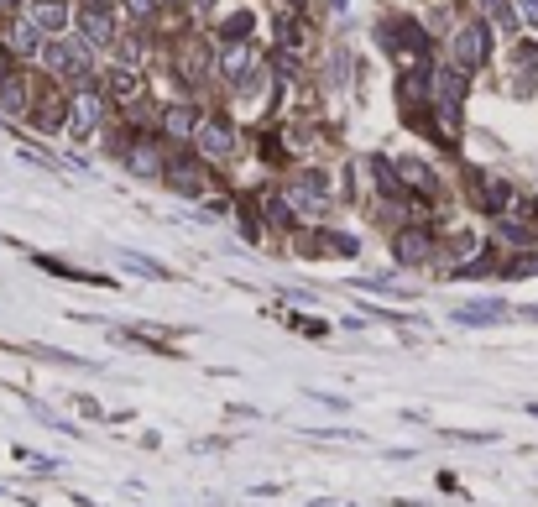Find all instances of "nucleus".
Returning <instances> with one entry per match:
<instances>
[{
    "mask_svg": "<svg viewBox=\"0 0 538 507\" xmlns=\"http://www.w3.org/2000/svg\"><path fill=\"white\" fill-rule=\"evenodd\" d=\"M126 267H136L142 278H168V267H157V262H147V257H131V251H126Z\"/></svg>",
    "mask_w": 538,
    "mask_h": 507,
    "instance_id": "nucleus-21",
    "label": "nucleus"
},
{
    "mask_svg": "<svg viewBox=\"0 0 538 507\" xmlns=\"http://www.w3.org/2000/svg\"><path fill=\"white\" fill-rule=\"evenodd\" d=\"M507 314V304H497V298H491V304H465V309H455V319H465V325H491V319H502Z\"/></svg>",
    "mask_w": 538,
    "mask_h": 507,
    "instance_id": "nucleus-16",
    "label": "nucleus"
},
{
    "mask_svg": "<svg viewBox=\"0 0 538 507\" xmlns=\"http://www.w3.org/2000/svg\"><path fill=\"white\" fill-rule=\"evenodd\" d=\"M79 32H84V48H110L115 42V16L100 6H84L79 11Z\"/></svg>",
    "mask_w": 538,
    "mask_h": 507,
    "instance_id": "nucleus-6",
    "label": "nucleus"
},
{
    "mask_svg": "<svg viewBox=\"0 0 538 507\" xmlns=\"http://www.w3.org/2000/svg\"><path fill=\"white\" fill-rule=\"evenodd\" d=\"M168 173V183L178 194H189V199H199L204 194V168H194V163H173V168H162Z\"/></svg>",
    "mask_w": 538,
    "mask_h": 507,
    "instance_id": "nucleus-11",
    "label": "nucleus"
},
{
    "mask_svg": "<svg viewBox=\"0 0 538 507\" xmlns=\"http://www.w3.org/2000/svg\"><path fill=\"white\" fill-rule=\"evenodd\" d=\"M162 131H168V136H194V131H199V110H194V105L162 110Z\"/></svg>",
    "mask_w": 538,
    "mask_h": 507,
    "instance_id": "nucleus-13",
    "label": "nucleus"
},
{
    "mask_svg": "<svg viewBox=\"0 0 538 507\" xmlns=\"http://www.w3.org/2000/svg\"><path fill=\"white\" fill-rule=\"evenodd\" d=\"M486 53H491V37H486L481 21H471V27L455 32V63H460V74H465V68H481Z\"/></svg>",
    "mask_w": 538,
    "mask_h": 507,
    "instance_id": "nucleus-3",
    "label": "nucleus"
},
{
    "mask_svg": "<svg viewBox=\"0 0 538 507\" xmlns=\"http://www.w3.org/2000/svg\"><path fill=\"white\" fill-rule=\"evenodd\" d=\"M105 95H115V100H136V95H142L136 68H110V74H105Z\"/></svg>",
    "mask_w": 538,
    "mask_h": 507,
    "instance_id": "nucleus-14",
    "label": "nucleus"
},
{
    "mask_svg": "<svg viewBox=\"0 0 538 507\" xmlns=\"http://www.w3.org/2000/svg\"><path fill=\"white\" fill-rule=\"evenodd\" d=\"M42 48H48V37H42L27 16H16L11 27H6V53H16V58H42Z\"/></svg>",
    "mask_w": 538,
    "mask_h": 507,
    "instance_id": "nucleus-5",
    "label": "nucleus"
},
{
    "mask_svg": "<svg viewBox=\"0 0 538 507\" xmlns=\"http://www.w3.org/2000/svg\"><path fill=\"white\" fill-rule=\"evenodd\" d=\"M27 21H32L42 37H63V27H68V6H63V0H37V6L27 11Z\"/></svg>",
    "mask_w": 538,
    "mask_h": 507,
    "instance_id": "nucleus-8",
    "label": "nucleus"
},
{
    "mask_svg": "<svg viewBox=\"0 0 538 507\" xmlns=\"http://www.w3.org/2000/svg\"><path fill=\"white\" fill-rule=\"evenodd\" d=\"M220 68H225V79H230V84H241V79H251L256 53L246 48V42H230V48H225V58H220Z\"/></svg>",
    "mask_w": 538,
    "mask_h": 507,
    "instance_id": "nucleus-10",
    "label": "nucleus"
},
{
    "mask_svg": "<svg viewBox=\"0 0 538 507\" xmlns=\"http://www.w3.org/2000/svg\"><path fill=\"white\" fill-rule=\"evenodd\" d=\"M126 168H131L136 178H157V173H162V157H157L152 142H136V147L126 152Z\"/></svg>",
    "mask_w": 538,
    "mask_h": 507,
    "instance_id": "nucleus-12",
    "label": "nucleus"
},
{
    "mask_svg": "<svg viewBox=\"0 0 538 507\" xmlns=\"http://www.w3.org/2000/svg\"><path fill=\"white\" fill-rule=\"evenodd\" d=\"M330 325H319V319H298V335H309V340H319Z\"/></svg>",
    "mask_w": 538,
    "mask_h": 507,
    "instance_id": "nucleus-24",
    "label": "nucleus"
},
{
    "mask_svg": "<svg viewBox=\"0 0 538 507\" xmlns=\"http://www.w3.org/2000/svg\"><path fill=\"white\" fill-rule=\"evenodd\" d=\"M157 6H162V0H126V11H131L136 21H147V16H152Z\"/></svg>",
    "mask_w": 538,
    "mask_h": 507,
    "instance_id": "nucleus-23",
    "label": "nucleus"
},
{
    "mask_svg": "<svg viewBox=\"0 0 538 507\" xmlns=\"http://www.w3.org/2000/svg\"><path fill=\"white\" fill-rule=\"evenodd\" d=\"M518 79H523V84H528V79L538 84V48H523V53H518Z\"/></svg>",
    "mask_w": 538,
    "mask_h": 507,
    "instance_id": "nucleus-20",
    "label": "nucleus"
},
{
    "mask_svg": "<svg viewBox=\"0 0 538 507\" xmlns=\"http://www.w3.org/2000/svg\"><path fill=\"white\" fill-rule=\"evenodd\" d=\"M371 178H377V189H382L392 204H413L408 189H403V178H397V168L387 163V157H371Z\"/></svg>",
    "mask_w": 538,
    "mask_h": 507,
    "instance_id": "nucleus-9",
    "label": "nucleus"
},
{
    "mask_svg": "<svg viewBox=\"0 0 538 507\" xmlns=\"http://www.w3.org/2000/svg\"><path fill=\"white\" fill-rule=\"evenodd\" d=\"M100 115H105V100L95 95V89H74V95H68V131H74L79 136V142H84V136L89 131H95L100 126Z\"/></svg>",
    "mask_w": 538,
    "mask_h": 507,
    "instance_id": "nucleus-2",
    "label": "nucleus"
},
{
    "mask_svg": "<svg viewBox=\"0 0 538 507\" xmlns=\"http://www.w3.org/2000/svg\"><path fill=\"white\" fill-rule=\"evenodd\" d=\"M267 220H272V225H293V210L272 194V199H267Z\"/></svg>",
    "mask_w": 538,
    "mask_h": 507,
    "instance_id": "nucleus-22",
    "label": "nucleus"
},
{
    "mask_svg": "<svg viewBox=\"0 0 538 507\" xmlns=\"http://www.w3.org/2000/svg\"><path fill=\"white\" fill-rule=\"evenodd\" d=\"M397 178H403V189H418V194H434L439 189V178L424 163H413V157H408V163H397Z\"/></svg>",
    "mask_w": 538,
    "mask_h": 507,
    "instance_id": "nucleus-15",
    "label": "nucleus"
},
{
    "mask_svg": "<svg viewBox=\"0 0 538 507\" xmlns=\"http://www.w3.org/2000/svg\"><path fill=\"white\" fill-rule=\"evenodd\" d=\"M16 6H21V0H0V16H11Z\"/></svg>",
    "mask_w": 538,
    "mask_h": 507,
    "instance_id": "nucleus-26",
    "label": "nucleus"
},
{
    "mask_svg": "<svg viewBox=\"0 0 538 507\" xmlns=\"http://www.w3.org/2000/svg\"><path fill=\"white\" fill-rule=\"evenodd\" d=\"M225 37H236V42H246V32H251V11H236V16H225V27H220Z\"/></svg>",
    "mask_w": 538,
    "mask_h": 507,
    "instance_id": "nucleus-18",
    "label": "nucleus"
},
{
    "mask_svg": "<svg viewBox=\"0 0 538 507\" xmlns=\"http://www.w3.org/2000/svg\"><path fill=\"white\" fill-rule=\"evenodd\" d=\"M512 6H518L523 21H533V27H538V0H512Z\"/></svg>",
    "mask_w": 538,
    "mask_h": 507,
    "instance_id": "nucleus-25",
    "label": "nucleus"
},
{
    "mask_svg": "<svg viewBox=\"0 0 538 507\" xmlns=\"http://www.w3.org/2000/svg\"><path fill=\"white\" fill-rule=\"evenodd\" d=\"M84 6H100V11H110V6H115V0H84Z\"/></svg>",
    "mask_w": 538,
    "mask_h": 507,
    "instance_id": "nucleus-27",
    "label": "nucleus"
},
{
    "mask_svg": "<svg viewBox=\"0 0 538 507\" xmlns=\"http://www.w3.org/2000/svg\"><path fill=\"white\" fill-rule=\"evenodd\" d=\"M471 251H476V236H471V230H455V241L444 246V257H450V267H455L460 257H471Z\"/></svg>",
    "mask_w": 538,
    "mask_h": 507,
    "instance_id": "nucleus-17",
    "label": "nucleus"
},
{
    "mask_svg": "<svg viewBox=\"0 0 538 507\" xmlns=\"http://www.w3.org/2000/svg\"><path fill=\"white\" fill-rule=\"evenodd\" d=\"M42 63H48L53 79H74L79 89L89 84V48L74 37H53L48 48H42Z\"/></svg>",
    "mask_w": 538,
    "mask_h": 507,
    "instance_id": "nucleus-1",
    "label": "nucleus"
},
{
    "mask_svg": "<svg viewBox=\"0 0 538 507\" xmlns=\"http://www.w3.org/2000/svg\"><path fill=\"white\" fill-rule=\"evenodd\" d=\"M194 142H199L204 157H230L236 152V131H230V121H199Z\"/></svg>",
    "mask_w": 538,
    "mask_h": 507,
    "instance_id": "nucleus-7",
    "label": "nucleus"
},
{
    "mask_svg": "<svg viewBox=\"0 0 538 507\" xmlns=\"http://www.w3.org/2000/svg\"><path fill=\"white\" fill-rule=\"evenodd\" d=\"M528 319H538V309H528Z\"/></svg>",
    "mask_w": 538,
    "mask_h": 507,
    "instance_id": "nucleus-28",
    "label": "nucleus"
},
{
    "mask_svg": "<svg viewBox=\"0 0 538 507\" xmlns=\"http://www.w3.org/2000/svg\"><path fill=\"white\" fill-rule=\"evenodd\" d=\"M481 11L497 21V27H512V0H481Z\"/></svg>",
    "mask_w": 538,
    "mask_h": 507,
    "instance_id": "nucleus-19",
    "label": "nucleus"
},
{
    "mask_svg": "<svg viewBox=\"0 0 538 507\" xmlns=\"http://www.w3.org/2000/svg\"><path fill=\"white\" fill-rule=\"evenodd\" d=\"M397 262H403V267H424V262H434V236H429L424 225L397 230Z\"/></svg>",
    "mask_w": 538,
    "mask_h": 507,
    "instance_id": "nucleus-4",
    "label": "nucleus"
}]
</instances>
